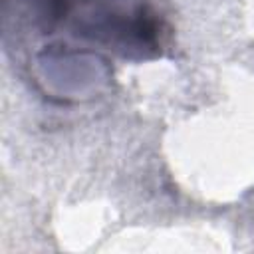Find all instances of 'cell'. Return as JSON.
Listing matches in <instances>:
<instances>
[{"label":"cell","mask_w":254,"mask_h":254,"mask_svg":"<svg viewBox=\"0 0 254 254\" xmlns=\"http://www.w3.org/2000/svg\"><path fill=\"white\" fill-rule=\"evenodd\" d=\"M77 34L113 48L123 56L139 54L145 58L161 50V22L147 6L95 10L77 24Z\"/></svg>","instance_id":"1"}]
</instances>
